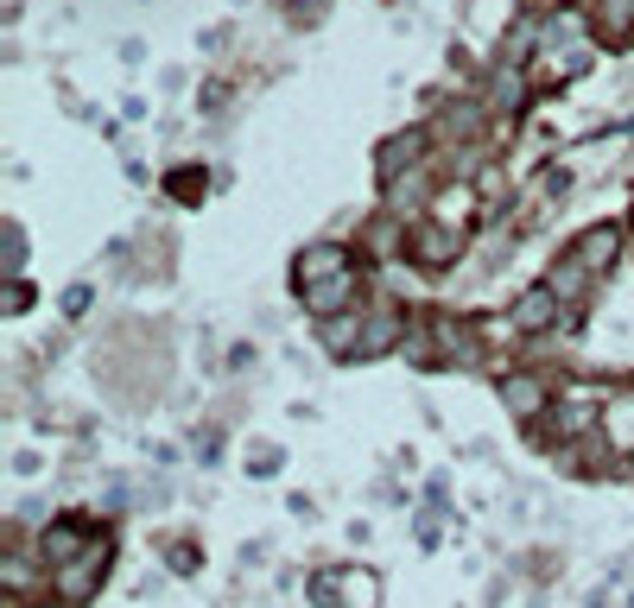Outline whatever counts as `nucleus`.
Wrapping results in <instances>:
<instances>
[{
	"label": "nucleus",
	"mask_w": 634,
	"mask_h": 608,
	"mask_svg": "<svg viewBox=\"0 0 634 608\" xmlns=\"http://www.w3.org/2000/svg\"><path fill=\"white\" fill-rule=\"evenodd\" d=\"M102 564H109V551H76V564H64V571H58V590H64L71 603H83V596L96 590Z\"/></svg>",
	"instance_id": "f257e3e1"
},
{
	"label": "nucleus",
	"mask_w": 634,
	"mask_h": 608,
	"mask_svg": "<svg viewBox=\"0 0 634 608\" xmlns=\"http://www.w3.org/2000/svg\"><path fill=\"white\" fill-rule=\"evenodd\" d=\"M349 298H356V280H349V273H336V280H318V286H311V311H318V318H331V311H343Z\"/></svg>",
	"instance_id": "f03ea898"
},
{
	"label": "nucleus",
	"mask_w": 634,
	"mask_h": 608,
	"mask_svg": "<svg viewBox=\"0 0 634 608\" xmlns=\"http://www.w3.org/2000/svg\"><path fill=\"white\" fill-rule=\"evenodd\" d=\"M336 273H349L343 266V248H311L299 260V286H318V280H336Z\"/></svg>",
	"instance_id": "7ed1b4c3"
},
{
	"label": "nucleus",
	"mask_w": 634,
	"mask_h": 608,
	"mask_svg": "<svg viewBox=\"0 0 634 608\" xmlns=\"http://www.w3.org/2000/svg\"><path fill=\"white\" fill-rule=\"evenodd\" d=\"M539 323H552V291H526L521 298V330H539Z\"/></svg>",
	"instance_id": "20e7f679"
},
{
	"label": "nucleus",
	"mask_w": 634,
	"mask_h": 608,
	"mask_svg": "<svg viewBox=\"0 0 634 608\" xmlns=\"http://www.w3.org/2000/svg\"><path fill=\"white\" fill-rule=\"evenodd\" d=\"M609 253H616V235H609V228H597V235H584V241H577V260H584V266H602Z\"/></svg>",
	"instance_id": "39448f33"
},
{
	"label": "nucleus",
	"mask_w": 634,
	"mask_h": 608,
	"mask_svg": "<svg viewBox=\"0 0 634 608\" xmlns=\"http://www.w3.org/2000/svg\"><path fill=\"white\" fill-rule=\"evenodd\" d=\"M45 551H51V564H71V551H76V526H51V533H45Z\"/></svg>",
	"instance_id": "423d86ee"
},
{
	"label": "nucleus",
	"mask_w": 634,
	"mask_h": 608,
	"mask_svg": "<svg viewBox=\"0 0 634 608\" xmlns=\"http://www.w3.org/2000/svg\"><path fill=\"white\" fill-rule=\"evenodd\" d=\"M343 596H349V608H374V576L369 571H362V576L349 571V576H343Z\"/></svg>",
	"instance_id": "0eeeda50"
},
{
	"label": "nucleus",
	"mask_w": 634,
	"mask_h": 608,
	"mask_svg": "<svg viewBox=\"0 0 634 608\" xmlns=\"http://www.w3.org/2000/svg\"><path fill=\"white\" fill-rule=\"evenodd\" d=\"M508 399H514V412H539V381H508Z\"/></svg>",
	"instance_id": "6e6552de"
},
{
	"label": "nucleus",
	"mask_w": 634,
	"mask_h": 608,
	"mask_svg": "<svg viewBox=\"0 0 634 608\" xmlns=\"http://www.w3.org/2000/svg\"><path fill=\"white\" fill-rule=\"evenodd\" d=\"M419 248H425V260H450V235H445V228H425V235H419Z\"/></svg>",
	"instance_id": "1a4fd4ad"
},
{
	"label": "nucleus",
	"mask_w": 634,
	"mask_h": 608,
	"mask_svg": "<svg viewBox=\"0 0 634 608\" xmlns=\"http://www.w3.org/2000/svg\"><path fill=\"white\" fill-rule=\"evenodd\" d=\"M349 336H356V318H331L324 323V343H331V349H343Z\"/></svg>",
	"instance_id": "9d476101"
},
{
	"label": "nucleus",
	"mask_w": 634,
	"mask_h": 608,
	"mask_svg": "<svg viewBox=\"0 0 634 608\" xmlns=\"http://www.w3.org/2000/svg\"><path fill=\"white\" fill-rule=\"evenodd\" d=\"M602 26L622 33V26H629V0H602Z\"/></svg>",
	"instance_id": "9b49d317"
}]
</instances>
